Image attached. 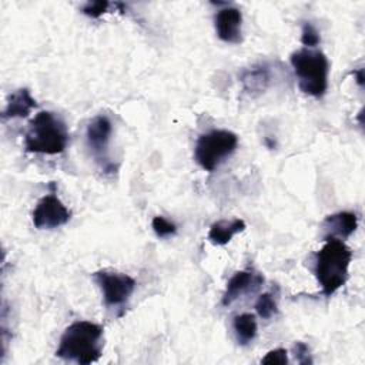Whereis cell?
<instances>
[{
  "instance_id": "obj_22",
  "label": "cell",
  "mask_w": 365,
  "mask_h": 365,
  "mask_svg": "<svg viewBox=\"0 0 365 365\" xmlns=\"http://www.w3.org/2000/svg\"><path fill=\"white\" fill-rule=\"evenodd\" d=\"M354 74H355V77H356V83L362 87V86H364V71H362V68H359V70L355 71Z\"/></svg>"
},
{
  "instance_id": "obj_2",
  "label": "cell",
  "mask_w": 365,
  "mask_h": 365,
  "mask_svg": "<svg viewBox=\"0 0 365 365\" xmlns=\"http://www.w3.org/2000/svg\"><path fill=\"white\" fill-rule=\"evenodd\" d=\"M351 259L352 252L342 240H324L322 248L315 255L314 272L325 297H331L346 282Z\"/></svg>"
},
{
  "instance_id": "obj_15",
  "label": "cell",
  "mask_w": 365,
  "mask_h": 365,
  "mask_svg": "<svg viewBox=\"0 0 365 365\" xmlns=\"http://www.w3.org/2000/svg\"><path fill=\"white\" fill-rule=\"evenodd\" d=\"M232 328L235 339L240 345L245 346L255 339L257 335V321L252 314H240L232 321Z\"/></svg>"
},
{
  "instance_id": "obj_14",
  "label": "cell",
  "mask_w": 365,
  "mask_h": 365,
  "mask_svg": "<svg viewBox=\"0 0 365 365\" xmlns=\"http://www.w3.org/2000/svg\"><path fill=\"white\" fill-rule=\"evenodd\" d=\"M245 230V222L241 218H234V220H220L214 222L210 227L208 231V240L212 244L217 245H225L231 241V238Z\"/></svg>"
},
{
  "instance_id": "obj_18",
  "label": "cell",
  "mask_w": 365,
  "mask_h": 365,
  "mask_svg": "<svg viewBox=\"0 0 365 365\" xmlns=\"http://www.w3.org/2000/svg\"><path fill=\"white\" fill-rule=\"evenodd\" d=\"M151 227H153L155 235L160 237V238H167V237H171L177 232V225L174 222L165 220L161 215H157V217L153 218Z\"/></svg>"
},
{
  "instance_id": "obj_9",
  "label": "cell",
  "mask_w": 365,
  "mask_h": 365,
  "mask_svg": "<svg viewBox=\"0 0 365 365\" xmlns=\"http://www.w3.org/2000/svg\"><path fill=\"white\" fill-rule=\"evenodd\" d=\"M242 14L237 7L225 6L217 10L214 17L215 33L220 40L231 44H238L242 41Z\"/></svg>"
},
{
  "instance_id": "obj_3",
  "label": "cell",
  "mask_w": 365,
  "mask_h": 365,
  "mask_svg": "<svg viewBox=\"0 0 365 365\" xmlns=\"http://www.w3.org/2000/svg\"><path fill=\"white\" fill-rule=\"evenodd\" d=\"M68 131L66 123L53 111H40L30 120L24 134L27 153L56 155L66 150Z\"/></svg>"
},
{
  "instance_id": "obj_11",
  "label": "cell",
  "mask_w": 365,
  "mask_h": 365,
  "mask_svg": "<svg viewBox=\"0 0 365 365\" xmlns=\"http://www.w3.org/2000/svg\"><path fill=\"white\" fill-rule=\"evenodd\" d=\"M358 227V217L351 211H339L325 217L322 221V228L325 231L324 240L327 238H338L346 240L351 234L355 232Z\"/></svg>"
},
{
  "instance_id": "obj_20",
  "label": "cell",
  "mask_w": 365,
  "mask_h": 365,
  "mask_svg": "<svg viewBox=\"0 0 365 365\" xmlns=\"http://www.w3.org/2000/svg\"><path fill=\"white\" fill-rule=\"evenodd\" d=\"M261 364H264V365H287L288 364V352L284 348L271 349L261 359Z\"/></svg>"
},
{
  "instance_id": "obj_10",
  "label": "cell",
  "mask_w": 365,
  "mask_h": 365,
  "mask_svg": "<svg viewBox=\"0 0 365 365\" xmlns=\"http://www.w3.org/2000/svg\"><path fill=\"white\" fill-rule=\"evenodd\" d=\"M264 282V278L250 269H244V271H238L235 272L230 281L227 282L225 291L222 294V299L221 304L224 307L231 305L235 299H238L241 295L247 294V292H252L257 291Z\"/></svg>"
},
{
  "instance_id": "obj_17",
  "label": "cell",
  "mask_w": 365,
  "mask_h": 365,
  "mask_svg": "<svg viewBox=\"0 0 365 365\" xmlns=\"http://www.w3.org/2000/svg\"><path fill=\"white\" fill-rule=\"evenodd\" d=\"M321 37L315 26L309 21H304L301 26V43L305 46V48H314L319 44Z\"/></svg>"
},
{
  "instance_id": "obj_4",
  "label": "cell",
  "mask_w": 365,
  "mask_h": 365,
  "mask_svg": "<svg viewBox=\"0 0 365 365\" xmlns=\"http://www.w3.org/2000/svg\"><path fill=\"white\" fill-rule=\"evenodd\" d=\"M291 66L304 94L321 98L328 88L329 63L327 56L314 48H301L291 54Z\"/></svg>"
},
{
  "instance_id": "obj_8",
  "label": "cell",
  "mask_w": 365,
  "mask_h": 365,
  "mask_svg": "<svg viewBox=\"0 0 365 365\" xmlns=\"http://www.w3.org/2000/svg\"><path fill=\"white\" fill-rule=\"evenodd\" d=\"M31 218L36 228L53 230L67 224L71 218V212L53 191L38 200L36 208L33 210Z\"/></svg>"
},
{
  "instance_id": "obj_7",
  "label": "cell",
  "mask_w": 365,
  "mask_h": 365,
  "mask_svg": "<svg viewBox=\"0 0 365 365\" xmlns=\"http://www.w3.org/2000/svg\"><path fill=\"white\" fill-rule=\"evenodd\" d=\"M93 279L101 289L104 304L111 308H123L135 289V279L123 272L100 269L93 272Z\"/></svg>"
},
{
  "instance_id": "obj_13",
  "label": "cell",
  "mask_w": 365,
  "mask_h": 365,
  "mask_svg": "<svg viewBox=\"0 0 365 365\" xmlns=\"http://www.w3.org/2000/svg\"><path fill=\"white\" fill-rule=\"evenodd\" d=\"M37 107V101L31 97L29 88H19L7 97L6 107L1 113L3 120L7 118H23Z\"/></svg>"
},
{
  "instance_id": "obj_16",
  "label": "cell",
  "mask_w": 365,
  "mask_h": 365,
  "mask_svg": "<svg viewBox=\"0 0 365 365\" xmlns=\"http://www.w3.org/2000/svg\"><path fill=\"white\" fill-rule=\"evenodd\" d=\"M255 311L262 319H269L274 317L278 312V305L274 295L269 292L261 294L255 302Z\"/></svg>"
},
{
  "instance_id": "obj_5",
  "label": "cell",
  "mask_w": 365,
  "mask_h": 365,
  "mask_svg": "<svg viewBox=\"0 0 365 365\" xmlns=\"http://www.w3.org/2000/svg\"><path fill=\"white\" fill-rule=\"evenodd\" d=\"M238 145V137L228 130H211L198 137L194 148V158L197 164L212 173L217 170Z\"/></svg>"
},
{
  "instance_id": "obj_12",
  "label": "cell",
  "mask_w": 365,
  "mask_h": 365,
  "mask_svg": "<svg viewBox=\"0 0 365 365\" xmlns=\"http://www.w3.org/2000/svg\"><path fill=\"white\" fill-rule=\"evenodd\" d=\"M240 81L242 84V90L250 96L264 93L271 83L269 66L265 63H258L245 68L240 76Z\"/></svg>"
},
{
  "instance_id": "obj_19",
  "label": "cell",
  "mask_w": 365,
  "mask_h": 365,
  "mask_svg": "<svg viewBox=\"0 0 365 365\" xmlns=\"http://www.w3.org/2000/svg\"><path fill=\"white\" fill-rule=\"evenodd\" d=\"M110 6H111V4H110L108 1H106V0H101V1H88V3H86V4L81 7V11H83V14H86V16H88V17H91V19H97V17H100L101 14L107 13Z\"/></svg>"
},
{
  "instance_id": "obj_1",
  "label": "cell",
  "mask_w": 365,
  "mask_h": 365,
  "mask_svg": "<svg viewBox=\"0 0 365 365\" xmlns=\"http://www.w3.org/2000/svg\"><path fill=\"white\" fill-rule=\"evenodd\" d=\"M103 334L104 329L98 324L76 321L64 329L56 356L80 365L97 362L103 352Z\"/></svg>"
},
{
  "instance_id": "obj_21",
  "label": "cell",
  "mask_w": 365,
  "mask_h": 365,
  "mask_svg": "<svg viewBox=\"0 0 365 365\" xmlns=\"http://www.w3.org/2000/svg\"><path fill=\"white\" fill-rule=\"evenodd\" d=\"M294 356H295L297 362L301 365H311L314 362L312 356L309 354V346L301 341H297L294 344Z\"/></svg>"
},
{
  "instance_id": "obj_6",
  "label": "cell",
  "mask_w": 365,
  "mask_h": 365,
  "mask_svg": "<svg viewBox=\"0 0 365 365\" xmlns=\"http://www.w3.org/2000/svg\"><path fill=\"white\" fill-rule=\"evenodd\" d=\"M111 133L113 124L104 114L96 115L86 128V144L90 155L104 173H113L115 170V165L111 163L108 155Z\"/></svg>"
}]
</instances>
